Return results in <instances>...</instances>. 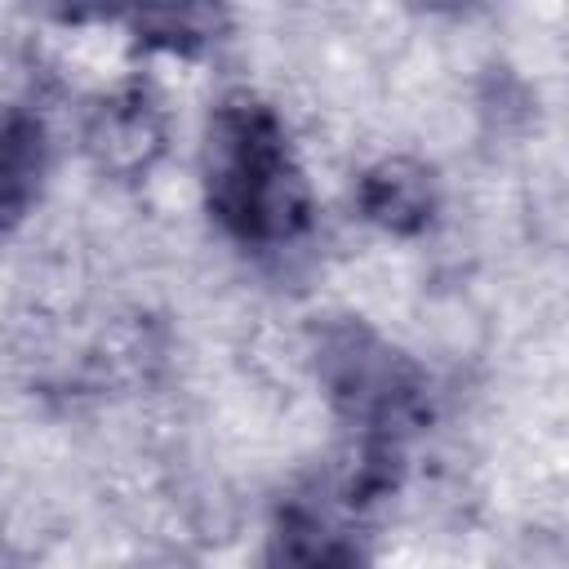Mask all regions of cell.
I'll use <instances>...</instances> for the list:
<instances>
[{"instance_id": "cell-8", "label": "cell", "mask_w": 569, "mask_h": 569, "mask_svg": "<svg viewBox=\"0 0 569 569\" xmlns=\"http://www.w3.org/2000/svg\"><path fill=\"white\" fill-rule=\"evenodd\" d=\"M129 0H53V13L62 22H111L124 18Z\"/></svg>"}, {"instance_id": "cell-5", "label": "cell", "mask_w": 569, "mask_h": 569, "mask_svg": "<svg viewBox=\"0 0 569 569\" xmlns=\"http://www.w3.org/2000/svg\"><path fill=\"white\" fill-rule=\"evenodd\" d=\"M356 200L373 227H382L391 236H418L431 227L440 191H436V178L427 164L396 156V160H378L373 169H365Z\"/></svg>"}, {"instance_id": "cell-6", "label": "cell", "mask_w": 569, "mask_h": 569, "mask_svg": "<svg viewBox=\"0 0 569 569\" xmlns=\"http://www.w3.org/2000/svg\"><path fill=\"white\" fill-rule=\"evenodd\" d=\"M120 22H129L142 49L196 58L227 36L231 13L227 0H129Z\"/></svg>"}, {"instance_id": "cell-3", "label": "cell", "mask_w": 569, "mask_h": 569, "mask_svg": "<svg viewBox=\"0 0 569 569\" xmlns=\"http://www.w3.org/2000/svg\"><path fill=\"white\" fill-rule=\"evenodd\" d=\"M169 120L160 98L147 84H124L107 93L84 124V147L93 164L111 178H142L164 156Z\"/></svg>"}, {"instance_id": "cell-2", "label": "cell", "mask_w": 569, "mask_h": 569, "mask_svg": "<svg viewBox=\"0 0 569 569\" xmlns=\"http://www.w3.org/2000/svg\"><path fill=\"white\" fill-rule=\"evenodd\" d=\"M316 373L333 409L356 427V436L405 445L427 418L422 369L382 342L365 320L338 316L316 333Z\"/></svg>"}, {"instance_id": "cell-7", "label": "cell", "mask_w": 569, "mask_h": 569, "mask_svg": "<svg viewBox=\"0 0 569 569\" xmlns=\"http://www.w3.org/2000/svg\"><path fill=\"white\" fill-rule=\"evenodd\" d=\"M44 173V129L31 116L0 120V231H9L36 200Z\"/></svg>"}, {"instance_id": "cell-1", "label": "cell", "mask_w": 569, "mask_h": 569, "mask_svg": "<svg viewBox=\"0 0 569 569\" xmlns=\"http://www.w3.org/2000/svg\"><path fill=\"white\" fill-rule=\"evenodd\" d=\"M204 200L218 227L253 249H280L311 227V187L267 102L231 93L213 107L204 129Z\"/></svg>"}, {"instance_id": "cell-4", "label": "cell", "mask_w": 569, "mask_h": 569, "mask_svg": "<svg viewBox=\"0 0 569 569\" xmlns=\"http://www.w3.org/2000/svg\"><path fill=\"white\" fill-rule=\"evenodd\" d=\"M356 511L333 493H307V498H289L280 507L276 533H271V560H289V565H351L365 551L356 547L351 520Z\"/></svg>"}]
</instances>
